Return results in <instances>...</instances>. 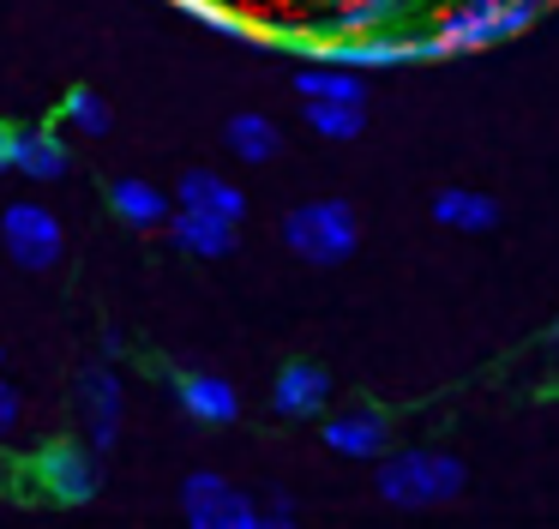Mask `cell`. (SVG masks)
<instances>
[{
	"mask_svg": "<svg viewBox=\"0 0 559 529\" xmlns=\"http://www.w3.org/2000/svg\"><path fill=\"white\" fill-rule=\"evenodd\" d=\"M542 12H547V0H451L427 36H433L439 60H457V55H481L493 43L523 36Z\"/></svg>",
	"mask_w": 559,
	"mask_h": 529,
	"instance_id": "1",
	"label": "cell"
},
{
	"mask_svg": "<svg viewBox=\"0 0 559 529\" xmlns=\"http://www.w3.org/2000/svg\"><path fill=\"white\" fill-rule=\"evenodd\" d=\"M379 499L403 505V512H427V505H445L469 487V469L463 457L433 451V445H409V451H385L379 457Z\"/></svg>",
	"mask_w": 559,
	"mask_h": 529,
	"instance_id": "2",
	"label": "cell"
},
{
	"mask_svg": "<svg viewBox=\"0 0 559 529\" xmlns=\"http://www.w3.org/2000/svg\"><path fill=\"white\" fill-rule=\"evenodd\" d=\"M283 247L301 264H343L361 247V223H355L349 199H307L283 216Z\"/></svg>",
	"mask_w": 559,
	"mask_h": 529,
	"instance_id": "3",
	"label": "cell"
},
{
	"mask_svg": "<svg viewBox=\"0 0 559 529\" xmlns=\"http://www.w3.org/2000/svg\"><path fill=\"white\" fill-rule=\"evenodd\" d=\"M31 481H37L55 505H91L97 487H103V469H97V451H91V445L49 439V445H37V457H31Z\"/></svg>",
	"mask_w": 559,
	"mask_h": 529,
	"instance_id": "4",
	"label": "cell"
},
{
	"mask_svg": "<svg viewBox=\"0 0 559 529\" xmlns=\"http://www.w3.org/2000/svg\"><path fill=\"white\" fill-rule=\"evenodd\" d=\"M0 240H7V259L25 264V271H49L61 264V247H67V228L49 204L37 199H19L0 211Z\"/></svg>",
	"mask_w": 559,
	"mask_h": 529,
	"instance_id": "5",
	"label": "cell"
},
{
	"mask_svg": "<svg viewBox=\"0 0 559 529\" xmlns=\"http://www.w3.org/2000/svg\"><path fill=\"white\" fill-rule=\"evenodd\" d=\"M181 517H187L193 529H253V524H259V505L247 499L235 481L199 469V475L181 481Z\"/></svg>",
	"mask_w": 559,
	"mask_h": 529,
	"instance_id": "6",
	"label": "cell"
},
{
	"mask_svg": "<svg viewBox=\"0 0 559 529\" xmlns=\"http://www.w3.org/2000/svg\"><path fill=\"white\" fill-rule=\"evenodd\" d=\"M79 415H85V445L91 451H115L127 415V391L115 379V367H85L79 373Z\"/></svg>",
	"mask_w": 559,
	"mask_h": 529,
	"instance_id": "7",
	"label": "cell"
},
{
	"mask_svg": "<svg viewBox=\"0 0 559 529\" xmlns=\"http://www.w3.org/2000/svg\"><path fill=\"white\" fill-rule=\"evenodd\" d=\"M319 439H325V451L367 463V457L391 451V415L373 409V403H355V409H343V415H331L325 427H319Z\"/></svg>",
	"mask_w": 559,
	"mask_h": 529,
	"instance_id": "8",
	"label": "cell"
},
{
	"mask_svg": "<svg viewBox=\"0 0 559 529\" xmlns=\"http://www.w3.org/2000/svg\"><path fill=\"white\" fill-rule=\"evenodd\" d=\"M331 403V373L319 367V361H289V367H277V379H271V409H277L283 421H313L325 415Z\"/></svg>",
	"mask_w": 559,
	"mask_h": 529,
	"instance_id": "9",
	"label": "cell"
},
{
	"mask_svg": "<svg viewBox=\"0 0 559 529\" xmlns=\"http://www.w3.org/2000/svg\"><path fill=\"white\" fill-rule=\"evenodd\" d=\"M169 391L181 403V415H193L199 427H229L241 415V397H235L229 379L217 373H169Z\"/></svg>",
	"mask_w": 559,
	"mask_h": 529,
	"instance_id": "10",
	"label": "cell"
},
{
	"mask_svg": "<svg viewBox=\"0 0 559 529\" xmlns=\"http://www.w3.org/2000/svg\"><path fill=\"white\" fill-rule=\"evenodd\" d=\"M163 228H169V247L193 252V259H229V252H235V223H229V216H211V211H193V204H175Z\"/></svg>",
	"mask_w": 559,
	"mask_h": 529,
	"instance_id": "11",
	"label": "cell"
},
{
	"mask_svg": "<svg viewBox=\"0 0 559 529\" xmlns=\"http://www.w3.org/2000/svg\"><path fill=\"white\" fill-rule=\"evenodd\" d=\"M319 36H349V31H391L409 19L415 0H319Z\"/></svg>",
	"mask_w": 559,
	"mask_h": 529,
	"instance_id": "12",
	"label": "cell"
},
{
	"mask_svg": "<svg viewBox=\"0 0 559 529\" xmlns=\"http://www.w3.org/2000/svg\"><path fill=\"white\" fill-rule=\"evenodd\" d=\"M73 168V151L55 127H19L13 132V175L25 180H61Z\"/></svg>",
	"mask_w": 559,
	"mask_h": 529,
	"instance_id": "13",
	"label": "cell"
},
{
	"mask_svg": "<svg viewBox=\"0 0 559 529\" xmlns=\"http://www.w3.org/2000/svg\"><path fill=\"white\" fill-rule=\"evenodd\" d=\"M175 204H193V211L229 216V223H241V216H247V192L235 187V180L211 175V168H187V175L175 180Z\"/></svg>",
	"mask_w": 559,
	"mask_h": 529,
	"instance_id": "14",
	"label": "cell"
},
{
	"mask_svg": "<svg viewBox=\"0 0 559 529\" xmlns=\"http://www.w3.org/2000/svg\"><path fill=\"white\" fill-rule=\"evenodd\" d=\"M109 211L121 216V223H133V228H163L169 211H175V192L151 187V180H139V175H121L109 187Z\"/></svg>",
	"mask_w": 559,
	"mask_h": 529,
	"instance_id": "15",
	"label": "cell"
},
{
	"mask_svg": "<svg viewBox=\"0 0 559 529\" xmlns=\"http://www.w3.org/2000/svg\"><path fill=\"white\" fill-rule=\"evenodd\" d=\"M433 223L457 228V235H481V228L499 223V199H487L475 187H445V192H433Z\"/></svg>",
	"mask_w": 559,
	"mask_h": 529,
	"instance_id": "16",
	"label": "cell"
},
{
	"mask_svg": "<svg viewBox=\"0 0 559 529\" xmlns=\"http://www.w3.org/2000/svg\"><path fill=\"white\" fill-rule=\"evenodd\" d=\"M223 144H229V156H241V163H271V156L283 151V132L271 115L241 108V115H229V127H223Z\"/></svg>",
	"mask_w": 559,
	"mask_h": 529,
	"instance_id": "17",
	"label": "cell"
},
{
	"mask_svg": "<svg viewBox=\"0 0 559 529\" xmlns=\"http://www.w3.org/2000/svg\"><path fill=\"white\" fill-rule=\"evenodd\" d=\"M181 19H193V24H205V31H217V36H229V43H265V24H253L247 12H235V7H223V0H169Z\"/></svg>",
	"mask_w": 559,
	"mask_h": 529,
	"instance_id": "18",
	"label": "cell"
},
{
	"mask_svg": "<svg viewBox=\"0 0 559 529\" xmlns=\"http://www.w3.org/2000/svg\"><path fill=\"white\" fill-rule=\"evenodd\" d=\"M301 115L319 139H361L367 127V103H343V96H301Z\"/></svg>",
	"mask_w": 559,
	"mask_h": 529,
	"instance_id": "19",
	"label": "cell"
},
{
	"mask_svg": "<svg viewBox=\"0 0 559 529\" xmlns=\"http://www.w3.org/2000/svg\"><path fill=\"white\" fill-rule=\"evenodd\" d=\"M295 91H301V96H343V103H367L361 72L331 67V60H307V67L295 72Z\"/></svg>",
	"mask_w": 559,
	"mask_h": 529,
	"instance_id": "20",
	"label": "cell"
},
{
	"mask_svg": "<svg viewBox=\"0 0 559 529\" xmlns=\"http://www.w3.org/2000/svg\"><path fill=\"white\" fill-rule=\"evenodd\" d=\"M61 120L73 132H85V139H103V132H109V103H103L91 84H73V91L61 96Z\"/></svg>",
	"mask_w": 559,
	"mask_h": 529,
	"instance_id": "21",
	"label": "cell"
},
{
	"mask_svg": "<svg viewBox=\"0 0 559 529\" xmlns=\"http://www.w3.org/2000/svg\"><path fill=\"white\" fill-rule=\"evenodd\" d=\"M259 524H295V499L271 487V493H265V505H259Z\"/></svg>",
	"mask_w": 559,
	"mask_h": 529,
	"instance_id": "22",
	"label": "cell"
},
{
	"mask_svg": "<svg viewBox=\"0 0 559 529\" xmlns=\"http://www.w3.org/2000/svg\"><path fill=\"white\" fill-rule=\"evenodd\" d=\"M13 421H19V391L0 379V433H13Z\"/></svg>",
	"mask_w": 559,
	"mask_h": 529,
	"instance_id": "23",
	"label": "cell"
},
{
	"mask_svg": "<svg viewBox=\"0 0 559 529\" xmlns=\"http://www.w3.org/2000/svg\"><path fill=\"white\" fill-rule=\"evenodd\" d=\"M13 132H19V127H7V120H0V175L13 168Z\"/></svg>",
	"mask_w": 559,
	"mask_h": 529,
	"instance_id": "24",
	"label": "cell"
},
{
	"mask_svg": "<svg viewBox=\"0 0 559 529\" xmlns=\"http://www.w3.org/2000/svg\"><path fill=\"white\" fill-rule=\"evenodd\" d=\"M554 343H559V319H554Z\"/></svg>",
	"mask_w": 559,
	"mask_h": 529,
	"instance_id": "25",
	"label": "cell"
},
{
	"mask_svg": "<svg viewBox=\"0 0 559 529\" xmlns=\"http://www.w3.org/2000/svg\"><path fill=\"white\" fill-rule=\"evenodd\" d=\"M554 12H559V0H554Z\"/></svg>",
	"mask_w": 559,
	"mask_h": 529,
	"instance_id": "26",
	"label": "cell"
},
{
	"mask_svg": "<svg viewBox=\"0 0 559 529\" xmlns=\"http://www.w3.org/2000/svg\"><path fill=\"white\" fill-rule=\"evenodd\" d=\"M547 7H554V0H547Z\"/></svg>",
	"mask_w": 559,
	"mask_h": 529,
	"instance_id": "27",
	"label": "cell"
}]
</instances>
